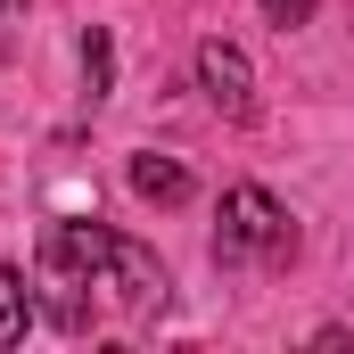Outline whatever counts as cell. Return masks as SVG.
I'll return each mask as SVG.
<instances>
[{"mask_svg":"<svg viewBox=\"0 0 354 354\" xmlns=\"http://www.w3.org/2000/svg\"><path fill=\"white\" fill-rule=\"evenodd\" d=\"M198 91L239 124V115H256V66H248V50L239 41H198Z\"/></svg>","mask_w":354,"mask_h":354,"instance_id":"3957f363","label":"cell"},{"mask_svg":"<svg viewBox=\"0 0 354 354\" xmlns=\"http://www.w3.org/2000/svg\"><path fill=\"white\" fill-rule=\"evenodd\" d=\"M107 66H115V50H107V33H91V41H83V75H91V99L107 91Z\"/></svg>","mask_w":354,"mask_h":354,"instance_id":"ba28073f","label":"cell"},{"mask_svg":"<svg viewBox=\"0 0 354 354\" xmlns=\"http://www.w3.org/2000/svg\"><path fill=\"white\" fill-rule=\"evenodd\" d=\"M99 288H124V305H165V264L140 248V239H115L107 256V280Z\"/></svg>","mask_w":354,"mask_h":354,"instance_id":"277c9868","label":"cell"},{"mask_svg":"<svg viewBox=\"0 0 354 354\" xmlns=\"http://www.w3.org/2000/svg\"><path fill=\"white\" fill-rule=\"evenodd\" d=\"M0 8H17V0H0Z\"/></svg>","mask_w":354,"mask_h":354,"instance_id":"9c48e42d","label":"cell"},{"mask_svg":"<svg viewBox=\"0 0 354 354\" xmlns=\"http://www.w3.org/2000/svg\"><path fill=\"white\" fill-rule=\"evenodd\" d=\"M256 8H264L280 33H297V25H313V8H322V0H256Z\"/></svg>","mask_w":354,"mask_h":354,"instance_id":"52a82bcc","label":"cell"},{"mask_svg":"<svg viewBox=\"0 0 354 354\" xmlns=\"http://www.w3.org/2000/svg\"><path fill=\"white\" fill-rule=\"evenodd\" d=\"M107 256H115V231H107V223H50L41 272L66 288V297H58V322H83L75 288H99V280H107Z\"/></svg>","mask_w":354,"mask_h":354,"instance_id":"7a4b0ae2","label":"cell"},{"mask_svg":"<svg viewBox=\"0 0 354 354\" xmlns=\"http://www.w3.org/2000/svg\"><path fill=\"white\" fill-rule=\"evenodd\" d=\"M214 256H223V264H288V256H297V223H288V206H280L272 189H256V181L223 189Z\"/></svg>","mask_w":354,"mask_h":354,"instance_id":"6da1fadb","label":"cell"},{"mask_svg":"<svg viewBox=\"0 0 354 354\" xmlns=\"http://www.w3.org/2000/svg\"><path fill=\"white\" fill-rule=\"evenodd\" d=\"M25 322H33V288H25V272H17V264H0V346H17Z\"/></svg>","mask_w":354,"mask_h":354,"instance_id":"8992f818","label":"cell"},{"mask_svg":"<svg viewBox=\"0 0 354 354\" xmlns=\"http://www.w3.org/2000/svg\"><path fill=\"white\" fill-rule=\"evenodd\" d=\"M132 189L157 198V206H181V198H189V174H181L174 157H132Z\"/></svg>","mask_w":354,"mask_h":354,"instance_id":"5b68a950","label":"cell"}]
</instances>
